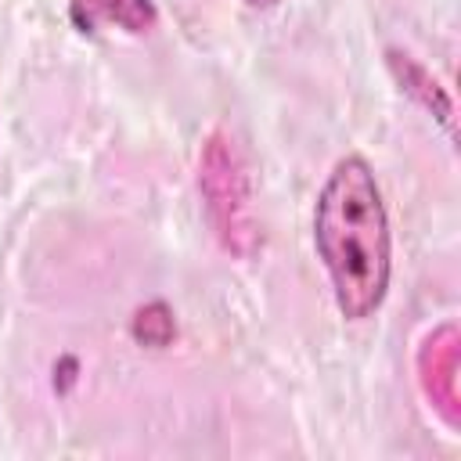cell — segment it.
<instances>
[{
    "instance_id": "cell-6",
    "label": "cell",
    "mask_w": 461,
    "mask_h": 461,
    "mask_svg": "<svg viewBox=\"0 0 461 461\" xmlns=\"http://www.w3.org/2000/svg\"><path fill=\"white\" fill-rule=\"evenodd\" d=\"M393 68L400 72V83H403L411 94H418L429 108L436 104V115H439L443 122H450V101L439 94L436 79H429V76H425V68H418V65H414V61H407V58H403V65H400V61H396V54H393Z\"/></svg>"
},
{
    "instance_id": "cell-1",
    "label": "cell",
    "mask_w": 461,
    "mask_h": 461,
    "mask_svg": "<svg viewBox=\"0 0 461 461\" xmlns=\"http://www.w3.org/2000/svg\"><path fill=\"white\" fill-rule=\"evenodd\" d=\"M313 245L331 277L339 313L346 321L371 317L389 292L393 241L378 180L360 155L331 166L313 205Z\"/></svg>"
},
{
    "instance_id": "cell-3",
    "label": "cell",
    "mask_w": 461,
    "mask_h": 461,
    "mask_svg": "<svg viewBox=\"0 0 461 461\" xmlns=\"http://www.w3.org/2000/svg\"><path fill=\"white\" fill-rule=\"evenodd\" d=\"M454 371H457V335L454 328H439L436 335H429L425 349H421V382L425 393L436 400V407L457 421V393H454Z\"/></svg>"
},
{
    "instance_id": "cell-5",
    "label": "cell",
    "mask_w": 461,
    "mask_h": 461,
    "mask_svg": "<svg viewBox=\"0 0 461 461\" xmlns=\"http://www.w3.org/2000/svg\"><path fill=\"white\" fill-rule=\"evenodd\" d=\"M130 328H133V339L144 342V346H151V349L169 346L173 335H176V321H173V313H169L166 303H148V306H140V310L133 313V324H130Z\"/></svg>"
},
{
    "instance_id": "cell-4",
    "label": "cell",
    "mask_w": 461,
    "mask_h": 461,
    "mask_svg": "<svg viewBox=\"0 0 461 461\" xmlns=\"http://www.w3.org/2000/svg\"><path fill=\"white\" fill-rule=\"evenodd\" d=\"M68 14L79 32H97L101 25L122 32H148L158 18L151 0H68Z\"/></svg>"
},
{
    "instance_id": "cell-2",
    "label": "cell",
    "mask_w": 461,
    "mask_h": 461,
    "mask_svg": "<svg viewBox=\"0 0 461 461\" xmlns=\"http://www.w3.org/2000/svg\"><path fill=\"white\" fill-rule=\"evenodd\" d=\"M198 187L205 198V212L220 234V241L238 252L249 256L256 249V227H252V194H249V169L241 158L238 140L227 130H212L205 148H202V162H198Z\"/></svg>"
},
{
    "instance_id": "cell-7",
    "label": "cell",
    "mask_w": 461,
    "mask_h": 461,
    "mask_svg": "<svg viewBox=\"0 0 461 461\" xmlns=\"http://www.w3.org/2000/svg\"><path fill=\"white\" fill-rule=\"evenodd\" d=\"M249 7H259V11H267V7H277L281 0H245Z\"/></svg>"
}]
</instances>
